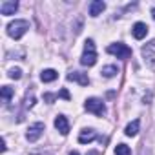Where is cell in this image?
Here are the masks:
<instances>
[{"mask_svg": "<svg viewBox=\"0 0 155 155\" xmlns=\"http://www.w3.org/2000/svg\"><path fill=\"white\" fill-rule=\"evenodd\" d=\"M55 128H57L62 135H68V131H69V122H68V119H66L64 115H57V117H55Z\"/></svg>", "mask_w": 155, "mask_h": 155, "instance_id": "10", "label": "cell"}, {"mask_svg": "<svg viewBox=\"0 0 155 155\" xmlns=\"http://www.w3.org/2000/svg\"><path fill=\"white\" fill-rule=\"evenodd\" d=\"M44 130H46L44 122H33V124L28 128V131H26V139H28L29 142H35V140L40 139V135L44 133Z\"/></svg>", "mask_w": 155, "mask_h": 155, "instance_id": "6", "label": "cell"}, {"mask_svg": "<svg viewBox=\"0 0 155 155\" xmlns=\"http://www.w3.org/2000/svg\"><path fill=\"white\" fill-rule=\"evenodd\" d=\"M101 73H102L104 77H108V79H111V77H115V75L119 73V68L113 66V64H108V66H104V68L101 69Z\"/></svg>", "mask_w": 155, "mask_h": 155, "instance_id": "15", "label": "cell"}, {"mask_svg": "<svg viewBox=\"0 0 155 155\" xmlns=\"http://www.w3.org/2000/svg\"><path fill=\"white\" fill-rule=\"evenodd\" d=\"M95 137H97L95 130H91V128H84V130L81 131V135H79V142H81V144H88V142L95 140Z\"/></svg>", "mask_w": 155, "mask_h": 155, "instance_id": "11", "label": "cell"}, {"mask_svg": "<svg viewBox=\"0 0 155 155\" xmlns=\"http://www.w3.org/2000/svg\"><path fill=\"white\" fill-rule=\"evenodd\" d=\"M151 17H153V18H155V8H153V9H151Z\"/></svg>", "mask_w": 155, "mask_h": 155, "instance_id": "22", "label": "cell"}, {"mask_svg": "<svg viewBox=\"0 0 155 155\" xmlns=\"http://www.w3.org/2000/svg\"><path fill=\"white\" fill-rule=\"evenodd\" d=\"M9 77L17 81V79H20V77H22V71L18 68H13V69H9Z\"/></svg>", "mask_w": 155, "mask_h": 155, "instance_id": "18", "label": "cell"}, {"mask_svg": "<svg viewBox=\"0 0 155 155\" xmlns=\"http://www.w3.org/2000/svg\"><path fill=\"white\" fill-rule=\"evenodd\" d=\"M58 97H62V99H66V101H69V99H71V97H69V93H68V90H60Z\"/></svg>", "mask_w": 155, "mask_h": 155, "instance_id": "19", "label": "cell"}, {"mask_svg": "<svg viewBox=\"0 0 155 155\" xmlns=\"http://www.w3.org/2000/svg\"><path fill=\"white\" fill-rule=\"evenodd\" d=\"M44 101L53 102V101H55V95H53V93H44Z\"/></svg>", "mask_w": 155, "mask_h": 155, "instance_id": "20", "label": "cell"}, {"mask_svg": "<svg viewBox=\"0 0 155 155\" xmlns=\"http://www.w3.org/2000/svg\"><path fill=\"white\" fill-rule=\"evenodd\" d=\"M86 155H101V151H97V150H90Z\"/></svg>", "mask_w": 155, "mask_h": 155, "instance_id": "21", "label": "cell"}, {"mask_svg": "<svg viewBox=\"0 0 155 155\" xmlns=\"http://www.w3.org/2000/svg\"><path fill=\"white\" fill-rule=\"evenodd\" d=\"M108 53H111V55H115L117 58H122V60H126L128 57H131V49L126 44H122V42L110 44L108 46Z\"/></svg>", "mask_w": 155, "mask_h": 155, "instance_id": "4", "label": "cell"}, {"mask_svg": "<svg viewBox=\"0 0 155 155\" xmlns=\"http://www.w3.org/2000/svg\"><path fill=\"white\" fill-rule=\"evenodd\" d=\"M131 35L137 38V40H142L146 35H148V26L144 22H135L133 28H131Z\"/></svg>", "mask_w": 155, "mask_h": 155, "instance_id": "8", "label": "cell"}, {"mask_svg": "<svg viewBox=\"0 0 155 155\" xmlns=\"http://www.w3.org/2000/svg\"><path fill=\"white\" fill-rule=\"evenodd\" d=\"M28 29H29V22L24 20V18H17V20H13V22L8 24V35L11 38H15V40L22 38Z\"/></svg>", "mask_w": 155, "mask_h": 155, "instance_id": "1", "label": "cell"}, {"mask_svg": "<svg viewBox=\"0 0 155 155\" xmlns=\"http://www.w3.org/2000/svg\"><path fill=\"white\" fill-rule=\"evenodd\" d=\"M57 77H58V73H57L55 69H44V71L40 73V81H42V82H53Z\"/></svg>", "mask_w": 155, "mask_h": 155, "instance_id": "14", "label": "cell"}, {"mask_svg": "<svg viewBox=\"0 0 155 155\" xmlns=\"http://www.w3.org/2000/svg\"><path fill=\"white\" fill-rule=\"evenodd\" d=\"M69 155H79V151H71V153H69Z\"/></svg>", "mask_w": 155, "mask_h": 155, "instance_id": "23", "label": "cell"}, {"mask_svg": "<svg viewBox=\"0 0 155 155\" xmlns=\"http://www.w3.org/2000/svg\"><path fill=\"white\" fill-rule=\"evenodd\" d=\"M104 9H106V4L102 2V0H93V2L90 4V15L91 17H99Z\"/></svg>", "mask_w": 155, "mask_h": 155, "instance_id": "12", "label": "cell"}, {"mask_svg": "<svg viewBox=\"0 0 155 155\" xmlns=\"http://www.w3.org/2000/svg\"><path fill=\"white\" fill-rule=\"evenodd\" d=\"M140 53H142L144 62H146L150 68H155V38H153V40H150L146 46H142Z\"/></svg>", "mask_w": 155, "mask_h": 155, "instance_id": "5", "label": "cell"}, {"mask_svg": "<svg viewBox=\"0 0 155 155\" xmlns=\"http://www.w3.org/2000/svg\"><path fill=\"white\" fill-rule=\"evenodd\" d=\"M84 108H86L90 113L99 115V117H102V115L106 113V106H104V102H102L101 99H97V97H90V99H86Z\"/></svg>", "mask_w": 155, "mask_h": 155, "instance_id": "3", "label": "cell"}, {"mask_svg": "<svg viewBox=\"0 0 155 155\" xmlns=\"http://www.w3.org/2000/svg\"><path fill=\"white\" fill-rule=\"evenodd\" d=\"M68 81L79 82L81 86H88V84H90L88 75H86V73H82V71H71V73H68Z\"/></svg>", "mask_w": 155, "mask_h": 155, "instance_id": "7", "label": "cell"}, {"mask_svg": "<svg viewBox=\"0 0 155 155\" xmlns=\"http://www.w3.org/2000/svg\"><path fill=\"white\" fill-rule=\"evenodd\" d=\"M115 155H131V150L126 144H117L115 148Z\"/></svg>", "mask_w": 155, "mask_h": 155, "instance_id": "17", "label": "cell"}, {"mask_svg": "<svg viewBox=\"0 0 155 155\" xmlns=\"http://www.w3.org/2000/svg\"><path fill=\"white\" fill-rule=\"evenodd\" d=\"M139 128H140V120H139V119H135V120H131V122L126 126L124 133H126L128 137H135V135L139 133Z\"/></svg>", "mask_w": 155, "mask_h": 155, "instance_id": "13", "label": "cell"}, {"mask_svg": "<svg viewBox=\"0 0 155 155\" xmlns=\"http://www.w3.org/2000/svg\"><path fill=\"white\" fill-rule=\"evenodd\" d=\"M18 9V2L17 0H6L0 4V13L2 15H15V11Z\"/></svg>", "mask_w": 155, "mask_h": 155, "instance_id": "9", "label": "cell"}, {"mask_svg": "<svg viewBox=\"0 0 155 155\" xmlns=\"http://www.w3.org/2000/svg\"><path fill=\"white\" fill-rule=\"evenodd\" d=\"M95 62H97L95 42H93L91 38H88V40L84 42V53H82V57H81V64H82V66H88V68H91Z\"/></svg>", "mask_w": 155, "mask_h": 155, "instance_id": "2", "label": "cell"}, {"mask_svg": "<svg viewBox=\"0 0 155 155\" xmlns=\"http://www.w3.org/2000/svg\"><path fill=\"white\" fill-rule=\"evenodd\" d=\"M13 93H15V90L9 88V86H2V90H0V95H2L4 101H9V99L13 97Z\"/></svg>", "mask_w": 155, "mask_h": 155, "instance_id": "16", "label": "cell"}]
</instances>
